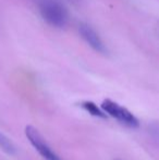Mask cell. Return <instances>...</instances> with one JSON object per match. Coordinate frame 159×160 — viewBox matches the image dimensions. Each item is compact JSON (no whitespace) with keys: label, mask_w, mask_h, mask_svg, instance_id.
<instances>
[{"label":"cell","mask_w":159,"mask_h":160,"mask_svg":"<svg viewBox=\"0 0 159 160\" xmlns=\"http://www.w3.org/2000/svg\"><path fill=\"white\" fill-rule=\"evenodd\" d=\"M39 12L42 19L53 28H64L68 22L67 10L58 0H39Z\"/></svg>","instance_id":"cell-1"},{"label":"cell","mask_w":159,"mask_h":160,"mask_svg":"<svg viewBox=\"0 0 159 160\" xmlns=\"http://www.w3.org/2000/svg\"><path fill=\"white\" fill-rule=\"evenodd\" d=\"M102 109L112 118L117 119L119 122L130 128H137L140 124L137 118L134 114H132L127 108L118 105L117 102L110 100V99L104 100V102L102 103Z\"/></svg>","instance_id":"cell-2"},{"label":"cell","mask_w":159,"mask_h":160,"mask_svg":"<svg viewBox=\"0 0 159 160\" xmlns=\"http://www.w3.org/2000/svg\"><path fill=\"white\" fill-rule=\"evenodd\" d=\"M25 134L28 141L33 145V147L39 152V155L45 160H61L56 155V152L48 146V144L44 141L39 132L32 125H27L25 128Z\"/></svg>","instance_id":"cell-3"},{"label":"cell","mask_w":159,"mask_h":160,"mask_svg":"<svg viewBox=\"0 0 159 160\" xmlns=\"http://www.w3.org/2000/svg\"><path fill=\"white\" fill-rule=\"evenodd\" d=\"M80 34L82 36V38L94 49V50L98 51L100 53L106 52V48H105V45L102 44V39L98 36V34L95 32L93 28L88 25V24L81 23L79 26Z\"/></svg>","instance_id":"cell-4"},{"label":"cell","mask_w":159,"mask_h":160,"mask_svg":"<svg viewBox=\"0 0 159 160\" xmlns=\"http://www.w3.org/2000/svg\"><path fill=\"white\" fill-rule=\"evenodd\" d=\"M81 107H82L84 110H86L88 113H91L92 116H94V117H97V118H102V119L107 118L106 112H105L102 109L100 110L99 108H98L94 102H92V101H84V102H82Z\"/></svg>","instance_id":"cell-5"},{"label":"cell","mask_w":159,"mask_h":160,"mask_svg":"<svg viewBox=\"0 0 159 160\" xmlns=\"http://www.w3.org/2000/svg\"><path fill=\"white\" fill-rule=\"evenodd\" d=\"M0 148H2V150L6 152L7 154H14L15 152V147L12 142L2 133H0Z\"/></svg>","instance_id":"cell-6"},{"label":"cell","mask_w":159,"mask_h":160,"mask_svg":"<svg viewBox=\"0 0 159 160\" xmlns=\"http://www.w3.org/2000/svg\"><path fill=\"white\" fill-rule=\"evenodd\" d=\"M149 131H151L152 137L155 139V142L159 145V123H154L153 125H151Z\"/></svg>","instance_id":"cell-7"},{"label":"cell","mask_w":159,"mask_h":160,"mask_svg":"<svg viewBox=\"0 0 159 160\" xmlns=\"http://www.w3.org/2000/svg\"><path fill=\"white\" fill-rule=\"evenodd\" d=\"M116 160H121V159H116Z\"/></svg>","instance_id":"cell-8"}]
</instances>
